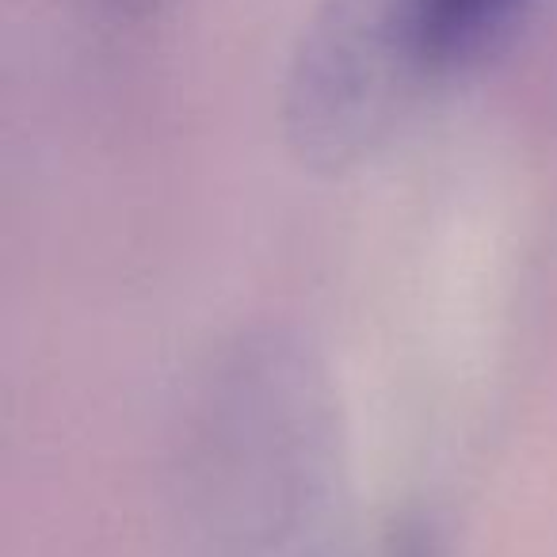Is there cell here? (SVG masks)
<instances>
[{
    "label": "cell",
    "mask_w": 557,
    "mask_h": 557,
    "mask_svg": "<svg viewBox=\"0 0 557 557\" xmlns=\"http://www.w3.org/2000/svg\"><path fill=\"white\" fill-rule=\"evenodd\" d=\"M199 557H348V481L325 371L248 336L210 379L195 435Z\"/></svg>",
    "instance_id": "obj_1"
},
{
    "label": "cell",
    "mask_w": 557,
    "mask_h": 557,
    "mask_svg": "<svg viewBox=\"0 0 557 557\" xmlns=\"http://www.w3.org/2000/svg\"><path fill=\"white\" fill-rule=\"evenodd\" d=\"M428 77L412 0H325L290 62V146L313 169H348L394 131Z\"/></svg>",
    "instance_id": "obj_2"
},
{
    "label": "cell",
    "mask_w": 557,
    "mask_h": 557,
    "mask_svg": "<svg viewBox=\"0 0 557 557\" xmlns=\"http://www.w3.org/2000/svg\"><path fill=\"white\" fill-rule=\"evenodd\" d=\"M534 0H412V16L435 73L473 62L516 27Z\"/></svg>",
    "instance_id": "obj_3"
},
{
    "label": "cell",
    "mask_w": 557,
    "mask_h": 557,
    "mask_svg": "<svg viewBox=\"0 0 557 557\" xmlns=\"http://www.w3.org/2000/svg\"><path fill=\"white\" fill-rule=\"evenodd\" d=\"M111 12H119V16H131V20H138V16H149V12H157L164 4V0H103Z\"/></svg>",
    "instance_id": "obj_4"
}]
</instances>
